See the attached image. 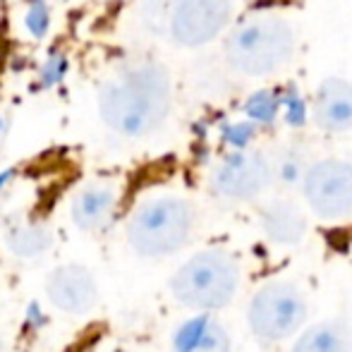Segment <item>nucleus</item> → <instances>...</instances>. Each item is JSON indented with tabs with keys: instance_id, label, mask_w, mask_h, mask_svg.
I'll return each instance as SVG.
<instances>
[{
	"instance_id": "412c9836",
	"label": "nucleus",
	"mask_w": 352,
	"mask_h": 352,
	"mask_svg": "<svg viewBox=\"0 0 352 352\" xmlns=\"http://www.w3.org/2000/svg\"><path fill=\"white\" fill-rule=\"evenodd\" d=\"M14 177V170L12 168H8V170H0V192L5 190V187L10 185V180Z\"/></svg>"
},
{
	"instance_id": "1a4fd4ad",
	"label": "nucleus",
	"mask_w": 352,
	"mask_h": 352,
	"mask_svg": "<svg viewBox=\"0 0 352 352\" xmlns=\"http://www.w3.org/2000/svg\"><path fill=\"white\" fill-rule=\"evenodd\" d=\"M252 213H254L256 235L276 252L302 250L316 226L300 197L283 190H276L274 195L261 199Z\"/></svg>"
},
{
	"instance_id": "ddd939ff",
	"label": "nucleus",
	"mask_w": 352,
	"mask_h": 352,
	"mask_svg": "<svg viewBox=\"0 0 352 352\" xmlns=\"http://www.w3.org/2000/svg\"><path fill=\"white\" fill-rule=\"evenodd\" d=\"M46 292L53 307L65 314H87L96 305V280L91 271L79 264L58 266L46 280Z\"/></svg>"
},
{
	"instance_id": "b1692460",
	"label": "nucleus",
	"mask_w": 352,
	"mask_h": 352,
	"mask_svg": "<svg viewBox=\"0 0 352 352\" xmlns=\"http://www.w3.org/2000/svg\"><path fill=\"white\" fill-rule=\"evenodd\" d=\"M261 352H269V350H261Z\"/></svg>"
},
{
	"instance_id": "39448f33",
	"label": "nucleus",
	"mask_w": 352,
	"mask_h": 352,
	"mask_svg": "<svg viewBox=\"0 0 352 352\" xmlns=\"http://www.w3.org/2000/svg\"><path fill=\"white\" fill-rule=\"evenodd\" d=\"M199 209L182 195H158L142 201L127 221V242L140 256L166 259L182 252L197 235Z\"/></svg>"
},
{
	"instance_id": "20e7f679",
	"label": "nucleus",
	"mask_w": 352,
	"mask_h": 352,
	"mask_svg": "<svg viewBox=\"0 0 352 352\" xmlns=\"http://www.w3.org/2000/svg\"><path fill=\"white\" fill-rule=\"evenodd\" d=\"M314 321V302L307 283L292 274L259 280L245 300V329L259 348L290 345Z\"/></svg>"
},
{
	"instance_id": "6ab92c4d",
	"label": "nucleus",
	"mask_w": 352,
	"mask_h": 352,
	"mask_svg": "<svg viewBox=\"0 0 352 352\" xmlns=\"http://www.w3.org/2000/svg\"><path fill=\"white\" fill-rule=\"evenodd\" d=\"M22 22L34 41L46 38L51 32V5H48V0H27Z\"/></svg>"
},
{
	"instance_id": "4be33fe9",
	"label": "nucleus",
	"mask_w": 352,
	"mask_h": 352,
	"mask_svg": "<svg viewBox=\"0 0 352 352\" xmlns=\"http://www.w3.org/2000/svg\"><path fill=\"white\" fill-rule=\"evenodd\" d=\"M3 130H5V118L0 116V135H3Z\"/></svg>"
},
{
	"instance_id": "f3484780",
	"label": "nucleus",
	"mask_w": 352,
	"mask_h": 352,
	"mask_svg": "<svg viewBox=\"0 0 352 352\" xmlns=\"http://www.w3.org/2000/svg\"><path fill=\"white\" fill-rule=\"evenodd\" d=\"M53 245V235L43 226H24L10 232V250L17 256H38Z\"/></svg>"
},
{
	"instance_id": "9d476101",
	"label": "nucleus",
	"mask_w": 352,
	"mask_h": 352,
	"mask_svg": "<svg viewBox=\"0 0 352 352\" xmlns=\"http://www.w3.org/2000/svg\"><path fill=\"white\" fill-rule=\"evenodd\" d=\"M240 116L259 132L278 125L302 130L311 122V103L297 87H261L245 96Z\"/></svg>"
},
{
	"instance_id": "f257e3e1",
	"label": "nucleus",
	"mask_w": 352,
	"mask_h": 352,
	"mask_svg": "<svg viewBox=\"0 0 352 352\" xmlns=\"http://www.w3.org/2000/svg\"><path fill=\"white\" fill-rule=\"evenodd\" d=\"M175 103L170 70L156 60H140L118 70L98 89V113L106 127L127 140L156 135Z\"/></svg>"
},
{
	"instance_id": "4468645a",
	"label": "nucleus",
	"mask_w": 352,
	"mask_h": 352,
	"mask_svg": "<svg viewBox=\"0 0 352 352\" xmlns=\"http://www.w3.org/2000/svg\"><path fill=\"white\" fill-rule=\"evenodd\" d=\"M287 352H352V321L340 314L314 319Z\"/></svg>"
},
{
	"instance_id": "dca6fc26",
	"label": "nucleus",
	"mask_w": 352,
	"mask_h": 352,
	"mask_svg": "<svg viewBox=\"0 0 352 352\" xmlns=\"http://www.w3.org/2000/svg\"><path fill=\"white\" fill-rule=\"evenodd\" d=\"M261 132L245 118H228L218 125V140L226 148L223 151H242V148L256 146Z\"/></svg>"
},
{
	"instance_id": "f03ea898",
	"label": "nucleus",
	"mask_w": 352,
	"mask_h": 352,
	"mask_svg": "<svg viewBox=\"0 0 352 352\" xmlns=\"http://www.w3.org/2000/svg\"><path fill=\"white\" fill-rule=\"evenodd\" d=\"M300 27L283 12H252L240 17L223 38V60L242 79H271L295 63Z\"/></svg>"
},
{
	"instance_id": "5701e85b",
	"label": "nucleus",
	"mask_w": 352,
	"mask_h": 352,
	"mask_svg": "<svg viewBox=\"0 0 352 352\" xmlns=\"http://www.w3.org/2000/svg\"><path fill=\"white\" fill-rule=\"evenodd\" d=\"M118 352H127V350H118Z\"/></svg>"
},
{
	"instance_id": "423d86ee",
	"label": "nucleus",
	"mask_w": 352,
	"mask_h": 352,
	"mask_svg": "<svg viewBox=\"0 0 352 352\" xmlns=\"http://www.w3.org/2000/svg\"><path fill=\"white\" fill-rule=\"evenodd\" d=\"M209 192L223 204L254 209L278 190L276 158L261 146L223 151L209 168Z\"/></svg>"
},
{
	"instance_id": "0eeeda50",
	"label": "nucleus",
	"mask_w": 352,
	"mask_h": 352,
	"mask_svg": "<svg viewBox=\"0 0 352 352\" xmlns=\"http://www.w3.org/2000/svg\"><path fill=\"white\" fill-rule=\"evenodd\" d=\"M297 197L316 226L329 230L352 228V158H311L297 187Z\"/></svg>"
},
{
	"instance_id": "aec40b11",
	"label": "nucleus",
	"mask_w": 352,
	"mask_h": 352,
	"mask_svg": "<svg viewBox=\"0 0 352 352\" xmlns=\"http://www.w3.org/2000/svg\"><path fill=\"white\" fill-rule=\"evenodd\" d=\"M29 321L34 324V329H38V326L46 324V316H41V309H38V305L29 307Z\"/></svg>"
},
{
	"instance_id": "a211bd4d",
	"label": "nucleus",
	"mask_w": 352,
	"mask_h": 352,
	"mask_svg": "<svg viewBox=\"0 0 352 352\" xmlns=\"http://www.w3.org/2000/svg\"><path fill=\"white\" fill-rule=\"evenodd\" d=\"M70 72V58L63 48H51L46 58L38 65V87L41 89H56L67 79Z\"/></svg>"
},
{
	"instance_id": "f8f14e48",
	"label": "nucleus",
	"mask_w": 352,
	"mask_h": 352,
	"mask_svg": "<svg viewBox=\"0 0 352 352\" xmlns=\"http://www.w3.org/2000/svg\"><path fill=\"white\" fill-rule=\"evenodd\" d=\"M173 352H235L232 331L221 314H190L170 338Z\"/></svg>"
},
{
	"instance_id": "2eb2a0df",
	"label": "nucleus",
	"mask_w": 352,
	"mask_h": 352,
	"mask_svg": "<svg viewBox=\"0 0 352 352\" xmlns=\"http://www.w3.org/2000/svg\"><path fill=\"white\" fill-rule=\"evenodd\" d=\"M118 195L108 185H89L72 199V221L82 230H96L111 221Z\"/></svg>"
},
{
	"instance_id": "9b49d317",
	"label": "nucleus",
	"mask_w": 352,
	"mask_h": 352,
	"mask_svg": "<svg viewBox=\"0 0 352 352\" xmlns=\"http://www.w3.org/2000/svg\"><path fill=\"white\" fill-rule=\"evenodd\" d=\"M311 125L324 135H348L352 132V82L340 74L321 79L309 98Z\"/></svg>"
},
{
	"instance_id": "6e6552de",
	"label": "nucleus",
	"mask_w": 352,
	"mask_h": 352,
	"mask_svg": "<svg viewBox=\"0 0 352 352\" xmlns=\"http://www.w3.org/2000/svg\"><path fill=\"white\" fill-rule=\"evenodd\" d=\"M235 22V0H168L163 32L180 48H204L226 38Z\"/></svg>"
},
{
	"instance_id": "7ed1b4c3",
	"label": "nucleus",
	"mask_w": 352,
	"mask_h": 352,
	"mask_svg": "<svg viewBox=\"0 0 352 352\" xmlns=\"http://www.w3.org/2000/svg\"><path fill=\"white\" fill-rule=\"evenodd\" d=\"M250 266L240 250L209 245L190 254L168 280L170 297L192 314H221L247 290Z\"/></svg>"
}]
</instances>
